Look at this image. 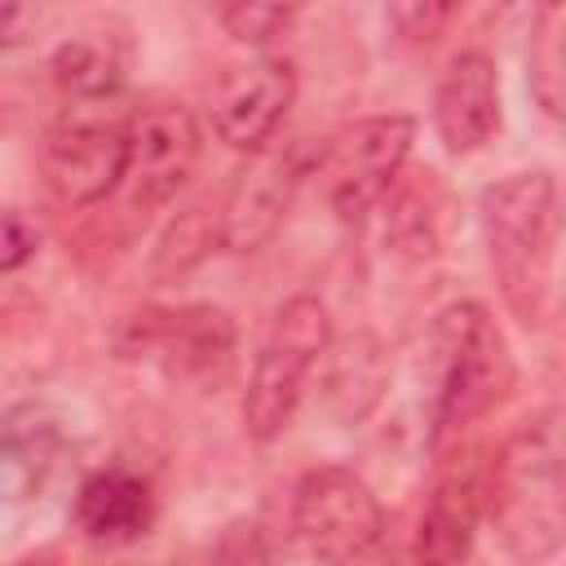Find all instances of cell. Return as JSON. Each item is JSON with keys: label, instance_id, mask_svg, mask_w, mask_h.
Returning <instances> with one entry per match:
<instances>
[{"label": "cell", "instance_id": "277c9868", "mask_svg": "<svg viewBox=\"0 0 566 566\" xmlns=\"http://www.w3.org/2000/svg\"><path fill=\"white\" fill-rule=\"evenodd\" d=\"M332 349V314L318 296L301 292V296H287L265 336H261V349L252 358V371H248V389H243V433L252 442H274L301 398H305V380L310 371L327 358Z\"/></svg>", "mask_w": 566, "mask_h": 566}, {"label": "cell", "instance_id": "484cf974", "mask_svg": "<svg viewBox=\"0 0 566 566\" xmlns=\"http://www.w3.org/2000/svg\"><path fill=\"white\" fill-rule=\"evenodd\" d=\"M367 566H380V557H376V562H367Z\"/></svg>", "mask_w": 566, "mask_h": 566}, {"label": "cell", "instance_id": "603a6c76", "mask_svg": "<svg viewBox=\"0 0 566 566\" xmlns=\"http://www.w3.org/2000/svg\"><path fill=\"white\" fill-rule=\"evenodd\" d=\"M455 13H460L455 4H389V9H385V22H389L402 40L429 44V40H438V35L447 31V22H451Z\"/></svg>", "mask_w": 566, "mask_h": 566}, {"label": "cell", "instance_id": "ba28073f", "mask_svg": "<svg viewBox=\"0 0 566 566\" xmlns=\"http://www.w3.org/2000/svg\"><path fill=\"white\" fill-rule=\"evenodd\" d=\"M314 164H318V146L310 137H274L265 150H252L217 203L221 248L234 256L261 252L283 230Z\"/></svg>", "mask_w": 566, "mask_h": 566}, {"label": "cell", "instance_id": "7a4b0ae2", "mask_svg": "<svg viewBox=\"0 0 566 566\" xmlns=\"http://www.w3.org/2000/svg\"><path fill=\"white\" fill-rule=\"evenodd\" d=\"M486 261L513 318L539 323L553 287V261L566 226L562 190L548 168H522L500 177L478 199Z\"/></svg>", "mask_w": 566, "mask_h": 566}, {"label": "cell", "instance_id": "5b68a950", "mask_svg": "<svg viewBox=\"0 0 566 566\" xmlns=\"http://www.w3.org/2000/svg\"><path fill=\"white\" fill-rule=\"evenodd\" d=\"M115 354L155 363L168 380L199 394H217L234 376L239 327L221 305H150L115 327Z\"/></svg>", "mask_w": 566, "mask_h": 566}, {"label": "cell", "instance_id": "3957f363", "mask_svg": "<svg viewBox=\"0 0 566 566\" xmlns=\"http://www.w3.org/2000/svg\"><path fill=\"white\" fill-rule=\"evenodd\" d=\"M424 371H429L433 447L460 438L469 424L491 416L517 380L509 340L500 323L486 314V305L478 301H455L433 318Z\"/></svg>", "mask_w": 566, "mask_h": 566}, {"label": "cell", "instance_id": "30bf717a", "mask_svg": "<svg viewBox=\"0 0 566 566\" xmlns=\"http://www.w3.org/2000/svg\"><path fill=\"white\" fill-rule=\"evenodd\" d=\"M203 150L199 119L177 97H146L128 111V159H124V199L128 212L150 217L155 208L172 203L177 190L190 181Z\"/></svg>", "mask_w": 566, "mask_h": 566}, {"label": "cell", "instance_id": "2e32d148", "mask_svg": "<svg viewBox=\"0 0 566 566\" xmlns=\"http://www.w3.org/2000/svg\"><path fill=\"white\" fill-rule=\"evenodd\" d=\"M49 75L71 106H111L128 80L124 31L97 27V31L66 35L49 57Z\"/></svg>", "mask_w": 566, "mask_h": 566}, {"label": "cell", "instance_id": "5bb4252c", "mask_svg": "<svg viewBox=\"0 0 566 566\" xmlns=\"http://www.w3.org/2000/svg\"><path fill=\"white\" fill-rule=\"evenodd\" d=\"M385 248L402 261H429L447 248L455 199L442 181V172L407 164L394 190L385 195Z\"/></svg>", "mask_w": 566, "mask_h": 566}, {"label": "cell", "instance_id": "7402d4cb", "mask_svg": "<svg viewBox=\"0 0 566 566\" xmlns=\"http://www.w3.org/2000/svg\"><path fill=\"white\" fill-rule=\"evenodd\" d=\"M208 566H274V553H270L261 526L239 517L217 535V544L208 553Z\"/></svg>", "mask_w": 566, "mask_h": 566}, {"label": "cell", "instance_id": "cb8c5ba5", "mask_svg": "<svg viewBox=\"0 0 566 566\" xmlns=\"http://www.w3.org/2000/svg\"><path fill=\"white\" fill-rule=\"evenodd\" d=\"M0 226H4L0 270H4V274H18V270L40 252V230H35V221H27V212H22V208H4Z\"/></svg>", "mask_w": 566, "mask_h": 566}, {"label": "cell", "instance_id": "7c38bea8", "mask_svg": "<svg viewBox=\"0 0 566 566\" xmlns=\"http://www.w3.org/2000/svg\"><path fill=\"white\" fill-rule=\"evenodd\" d=\"M486 517V460H451L416 517L411 535V566H464L478 522Z\"/></svg>", "mask_w": 566, "mask_h": 566}, {"label": "cell", "instance_id": "8992f818", "mask_svg": "<svg viewBox=\"0 0 566 566\" xmlns=\"http://www.w3.org/2000/svg\"><path fill=\"white\" fill-rule=\"evenodd\" d=\"M292 535L318 566H367L385 544L376 491L340 464H318L292 486Z\"/></svg>", "mask_w": 566, "mask_h": 566}, {"label": "cell", "instance_id": "9c48e42d", "mask_svg": "<svg viewBox=\"0 0 566 566\" xmlns=\"http://www.w3.org/2000/svg\"><path fill=\"white\" fill-rule=\"evenodd\" d=\"M128 115L106 106H66L40 137V177L62 208H93L124 186Z\"/></svg>", "mask_w": 566, "mask_h": 566}, {"label": "cell", "instance_id": "9a60e30c", "mask_svg": "<svg viewBox=\"0 0 566 566\" xmlns=\"http://www.w3.org/2000/svg\"><path fill=\"white\" fill-rule=\"evenodd\" d=\"M155 486L124 464L93 469L75 491V526L93 544H137L155 526Z\"/></svg>", "mask_w": 566, "mask_h": 566}, {"label": "cell", "instance_id": "4fadbf2b", "mask_svg": "<svg viewBox=\"0 0 566 566\" xmlns=\"http://www.w3.org/2000/svg\"><path fill=\"white\" fill-rule=\"evenodd\" d=\"M500 71L482 49H464L433 84V133L447 155H478L500 133Z\"/></svg>", "mask_w": 566, "mask_h": 566}, {"label": "cell", "instance_id": "d4e9b609", "mask_svg": "<svg viewBox=\"0 0 566 566\" xmlns=\"http://www.w3.org/2000/svg\"><path fill=\"white\" fill-rule=\"evenodd\" d=\"M22 566H49V562H22Z\"/></svg>", "mask_w": 566, "mask_h": 566}, {"label": "cell", "instance_id": "44dd1931", "mask_svg": "<svg viewBox=\"0 0 566 566\" xmlns=\"http://www.w3.org/2000/svg\"><path fill=\"white\" fill-rule=\"evenodd\" d=\"M217 22L226 27V35L248 44V53H270V44L292 31L296 9L292 4H226L217 9Z\"/></svg>", "mask_w": 566, "mask_h": 566}, {"label": "cell", "instance_id": "ffe728a7", "mask_svg": "<svg viewBox=\"0 0 566 566\" xmlns=\"http://www.w3.org/2000/svg\"><path fill=\"white\" fill-rule=\"evenodd\" d=\"M212 248H221L217 208L208 212L203 203H190L159 230V239L150 248V261H146V274H150V283H177L190 270H199L212 256Z\"/></svg>", "mask_w": 566, "mask_h": 566}, {"label": "cell", "instance_id": "52a82bcc", "mask_svg": "<svg viewBox=\"0 0 566 566\" xmlns=\"http://www.w3.org/2000/svg\"><path fill=\"white\" fill-rule=\"evenodd\" d=\"M411 142H416V119L402 111L340 124L327 142H318V164H314V172L323 177L327 208L345 226H363L402 177Z\"/></svg>", "mask_w": 566, "mask_h": 566}, {"label": "cell", "instance_id": "6da1fadb", "mask_svg": "<svg viewBox=\"0 0 566 566\" xmlns=\"http://www.w3.org/2000/svg\"><path fill=\"white\" fill-rule=\"evenodd\" d=\"M486 522L522 566L566 544V402L526 416L486 460Z\"/></svg>", "mask_w": 566, "mask_h": 566}, {"label": "cell", "instance_id": "d6986e66", "mask_svg": "<svg viewBox=\"0 0 566 566\" xmlns=\"http://www.w3.org/2000/svg\"><path fill=\"white\" fill-rule=\"evenodd\" d=\"M526 84L535 106L566 133V4L535 9L526 44Z\"/></svg>", "mask_w": 566, "mask_h": 566}, {"label": "cell", "instance_id": "ac0fdd59", "mask_svg": "<svg viewBox=\"0 0 566 566\" xmlns=\"http://www.w3.org/2000/svg\"><path fill=\"white\" fill-rule=\"evenodd\" d=\"M62 451V433L57 420L35 407V402H18L4 416V486L9 495H40L53 464Z\"/></svg>", "mask_w": 566, "mask_h": 566}, {"label": "cell", "instance_id": "e0dca14e", "mask_svg": "<svg viewBox=\"0 0 566 566\" xmlns=\"http://www.w3.org/2000/svg\"><path fill=\"white\" fill-rule=\"evenodd\" d=\"M389 385V349L376 332H349L345 340H332L327 371H323V407L340 424H358Z\"/></svg>", "mask_w": 566, "mask_h": 566}, {"label": "cell", "instance_id": "8fae6325", "mask_svg": "<svg viewBox=\"0 0 566 566\" xmlns=\"http://www.w3.org/2000/svg\"><path fill=\"white\" fill-rule=\"evenodd\" d=\"M296 102V66L279 53H248L226 62L208 88L212 133L230 150H265Z\"/></svg>", "mask_w": 566, "mask_h": 566}]
</instances>
